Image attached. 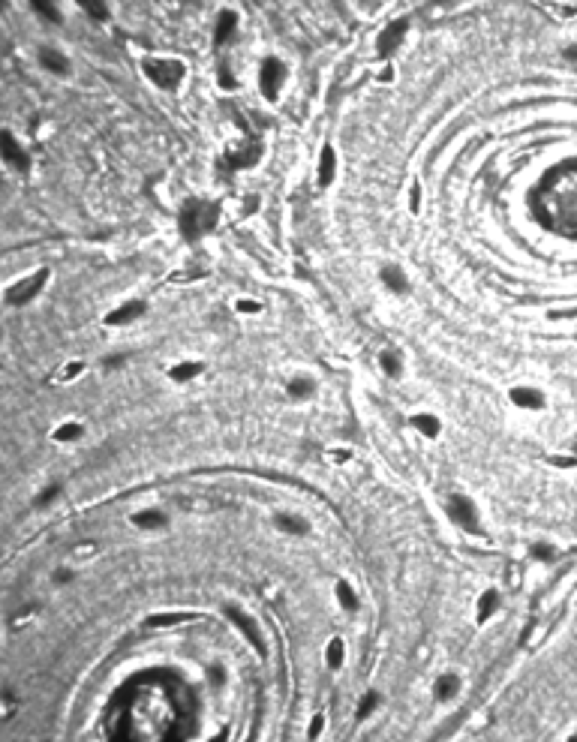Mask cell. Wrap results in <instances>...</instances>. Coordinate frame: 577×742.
<instances>
[{
	"mask_svg": "<svg viewBox=\"0 0 577 742\" xmlns=\"http://www.w3.org/2000/svg\"><path fill=\"white\" fill-rule=\"evenodd\" d=\"M217 220H220V208L214 202H202V198H189V202L180 208V217H178V226H180V235L187 240H196L208 231L217 229Z\"/></svg>",
	"mask_w": 577,
	"mask_h": 742,
	"instance_id": "6da1fadb",
	"label": "cell"
},
{
	"mask_svg": "<svg viewBox=\"0 0 577 742\" xmlns=\"http://www.w3.org/2000/svg\"><path fill=\"white\" fill-rule=\"evenodd\" d=\"M142 70H144V75H148V79L157 84V88H162V91L178 88L180 79H184V73H187L180 60H144Z\"/></svg>",
	"mask_w": 577,
	"mask_h": 742,
	"instance_id": "7a4b0ae2",
	"label": "cell"
},
{
	"mask_svg": "<svg viewBox=\"0 0 577 742\" xmlns=\"http://www.w3.org/2000/svg\"><path fill=\"white\" fill-rule=\"evenodd\" d=\"M48 283V267H42V271H37L33 277L28 280H21V283H15V286L6 292V301H10L12 307H21V304H28V301H33L42 292V286Z\"/></svg>",
	"mask_w": 577,
	"mask_h": 742,
	"instance_id": "3957f363",
	"label": "cell"
},
{
	"mask_svg": "<svg viewBox=\"0 0 577 742\" xmlns=\"http://www.w3.org/2000/svg\"><path fill=\"white\" fill-rule=\"evenodd\" d=\"M448 517H451L454 523L460 526V529H466V532H481V526H478V511H475V505H472V499L466 496H451L448 499Z\"/></svg>",
	"mask_w": 577,
	"mask_h": 742,
	"instance_id": "277c9868",
	"label": "cell"
},
{
	"mask_svg": "<svg viewBox=\"0 0 577 742\" xmlns=\"http://www.w3.org/2000/svg\"><path fill=\"white\" fill-rule=\"evenodd\" d=\"M283 82H286V66H283V60L277 57H268L262 64V73H259V84H262V93L268 99H277L280 97V88H283Z\"/></svg>",
	"mask_w": 577,
	"mask_h": 742,
	"instance_id": "5b68a950",
	"label": "cell"
},
{
	"mask_svg": "<svg viewBox=\"0 0 577 742\" xmlns=\"http://www.w3.org/2000/svg\"><path fill=\"white\" fill-rule=\"evenodd\" d=\"M0 153H3V162H6L10 169H15V171H28L30 160H28V153H24L21 144L15 142V135L10 133V129H3V133H0Z\"/></svg>",
	"mask_w": 577,
	"mask_h": 742,
	"instance_id": "8992f818",
	"label": "cell"
},
{
	"mask_svg": "<svg viewBox=\"0 0 577 742\" xmlns=\"http://www.w3.org/2000/svg\"><path fill=\"white\" fill-rule=\"evenodd\" d=\"M409 33V19H397V21H391L388 28H385L382 33H379V39H376V48H379V55H391V51H397V46L403 42V37Z\"/></svg>",
	"mask_w": 577,
	"mask_h": 742,
	"instance_id": "52a82bcc",
	"label": "cell"
},
{
	"mask_svg": "<svg viewBox=\"0 0 577 742\" xmlns=\"http://www.w3.org/2000/svg\"><path fill=\"white\" fill-rule=\"evenodd\" d=\"M226 616H229L231 622H235V625L240 628V631H244V637H247L249 643H253V649H256V652H259V655L268 652V649H265V640H262L259 625H256V622H253V619H249L247 613H240L238 607H226Z\"/></svg>",
	"mask_w": 577,
	"mask_h": 742,
	"instance_id": "ba28073f",
	"label": "cell"
},
{
	"mask_svg": "<svg viewBox=\"0 0 577 742\" xmlns=\"http://www.w3.org/2000/svg\"><path fill=\"white\" fill-rule=\"evenodd\" d=\"M238 33V12L235 10H223L217 15V30H214V46H226L235 39Z\"/></svg>",
	"mask_w": 577,
	"mask_h": 742,
	"instance_id": "9c48e42d",
	"label": "cell"
},
{
	"mask_svg": "<svg viewBox=\"0 0 577 742\" xmlns=\"http://www.w3.org/2000/svg\"><path fill=\"white\" fill-rule=\"evenodd\" d=\"M511 403L514 406H520V409H541L545 406V394L538 391V388H529V385H518V388H511Z\"/></svg>",
	"mask_w": 577,
	"mask_h": 742,
	"instance_id": "30bf717a",
	"label": "cell"
},
{
	"mask_svg": "<svg viewBox=\"0 0 577 742\" xmlns=\"http://www.w3.org/2000/svg\"><path fill=\"white\" fill-rule=\"evenodd\" d=\"M144 310H148L144 307V301H130V304L111 310V313L106 316V325H130V322H135V318L144 316Z\"/></svg>",
	"mask_w": 577,
	"mask_h": 742,
	"instance_id": "8fae6325",
	"label": "cell"
},
{
	"mask_svg": "<svg viewBox=\"0 0 577 742\" xmlns=\"http://www.w3.org/2000/svg\"><path fill=\"white\" fill-rule=\"evenodd\" d=\"M262 157V148L256 142H247V148H238V151H229L226 153V162L231 169H247V166H253L256 160Z\"/></svg>",
	"mask_w": 577,
	"mask_h": 742,
	"instance_id": "7c38bea8",
	"label": "cell"
},
{
	"mask_svg": "<svg viewBox=\"0 0 577 742\" xmlns=\"http://www.w3.org/2000/svg\"><path fill=\"white\" fill-rule=\"evenodd\" d=\"M334 175H337V157H334L331 144H325L322 157H319V187H331Z\"/></svg>",
	"mask_w": 577,
	"mask_h": 742,
	"instance_id": "4fadbf2b",
	"label": "cell"
},
{
	"mask_svg": "<svg viewBox=\"0 0 577 742\" xmlns=\"http://www.w3.org/2000/svg\"><path fill=\"white\" fill-rule=\"evenodd\" d=\"M433 692H436L439 701H454V697L460 694V676L457 673H442V676L436 679Z\"/></svg>",
	"mask_w": 577,
	"mask_h": 742,
	"instance_id": "5bb4252c",
	"label": "cell"
},
{
	"mask_svg": "<svg viewBox=\"0 0 577 742\" xmlns=\"http://www.w3.org/2000/svg\"><path fill=\"white\" fill-rule=\"evenodd\" d=\"M39 64L46 66L48 73H55V75H66V73H70V60L60 55V51H55V48H42L39 51Z\"/></svg>",
	"mask_w": 577,
	"mask_h": 742,
	"instance_id": "9a60e30c",
	"label": "cell"
},
{
	"mask_svg": "<svg viewBox=\"0 0 577 742\" xmlns=\"http://www.w3.org/2000/svg\"><path fill=\"white\" fill-rule=\"evenodd\" d=\"M379 277H382V283H385V286H388L391 292H397V295H403V292L409 289V283H406V277H403V271H400L397 265H385Z\"/></svg>",
	"mask_w": 577,
	"mask_h": 742,
	"instance_id": "2e32d148",
	"label": "cell"
},
{
	"mask_svg": "<svg viewBox=\"0 0 577 742\" xmlns=\"http://www.w3.org/2000/svg\"><path fill=\"white\" fill-rule=\"evenodd\" d=\"M496 610H499V592H496V589H487V592L478 598V610H475L478 622H487V619L493 616Z\"/></svg>",
	"mask_w": 577,
	"mask_h": 742,
	"instance_id": "e0dca14e",
	"label": "cell"
},
{
	"mask_svg": "<svg viewBox=\"0 0 577 742\" xmlns=\"http://www.w3.org/2000/svg\"><path fill=\"white\" fill-rule=\"evenodd\" d=\"M412 427H415L421 436H427V439H436V436H439V430H442L439 418L427 415V412H421V415H412Z\"/></svg>",
	"mask_w": 577,
	"mask_h": 742,
	"instance_id": "ac0fdd59",
	"label": "cell"
},
{
	"mask_svg": "<svg viewBox=\"0 0 577 742\" xmlns=\"http://www.w3.org/2000/svg\"><path fill=\"white\" fill-rule=\"evenodd\" d=\"M133 523L139 526V529H162V526L169 523V517L162 511H139V514H133Z\"/></svg>",
	"mask_w": 577,
	"mask_h": 742,
	"instance_id": "d6986e66",
	"label": "cell"
},
{
	"mask_svg": "<svg viewBox=\"0 0 577 742\" xmlns=\"http://www.w3.org/2000/svg\"><path fill=\"white\" fill-rule=\"evenodd\" d=\"M274 523H277V529H280V532H289V535H307V523L301 520V517H295V514H277V517H274Z\"/></svg>",
	"mask_w": 577,
	"mask_h": 742,
	"instance_id": "ffe728a7",
	"label": "cell"
},
{
	"mask_svg": "<svg viewBox=\"0 0 577 742\" xmlns=\"http://www.w3.org/2000/svg\"><path fill=\"white\" fill-rule=\"evenodd\" d=\"M202 370H205V367L199 364V361H184V364H175V367H171V370H169V376L175 379V382H189V379H196V376L202 373Z\"/></svg>",
	"mask_w": 577,
	"mask_h": 742,
	"instance_id": "44dd1931",
	"label": "cell"
},
{
	"mask_svg": "<svg viewBox=\"0 0 577 742\" xmlns=\"http://www.w3.org/2000/svg\"><path fill=\"white\" fill-rule=\"evenodd\" d=\"M379 367L385 370V376H391V379H397L400 373H403V364H400V355L397 352H382V355H379Z\"/></svg>",
	"mask_w": 577,
	"mask_h": 742,
	"instance_id": "7402d4cb",
	"label": "cell"
},
{
	"mask_svg": "<svg viewBox=\"0 0 577 742\" xmlns=\"http://www.w3.org/2000/svg\"><path fill=\"white\" fill-rule=\"evenodd\" d=\"M529 556H532V559H538V562H545V565H550V562H556L559 550H556L554 544H545V541H538V544H532V547H529Z\"/></svg>",
	"mask_w": 577,
	"mask_h": 742,
	"instance_id": "603a6c76",
	"label": "cell"
},
{
	"mask_svg": "<svg viewBox=\"0 0 577 742\" xmlns=\"http://www.w3.org/2000/svg\"><path fill=\"white\" fill-rule=\"evenodd\" d=\"M337 598L343 604V610H349V613H355L358 610V598H355V592H352V586L346 580H337Z\"/></svg>",
	"mask_w": 577,
	"mask_h": 742,
	"instance_id": "cb8c5ba5",
	"label": "cell"
},
{
	"mask_svg": "<svg viewBox=\"0 0 577 742\" xmlns=\"http://www.w3.org/2000/svg\"><path fill=\"white\" fill-rule=\"evenodd\" d=\"M313 391L316 385L310 379H292L289 382V397H295V400H307V397H313Z\"/></svg>",
	"mask_w": 577,
	"mask_h": 742,
	"instance_id": "d4e9b609",
	"label": "cell"
},
{
	"mask_svg": "<svg viewBox=\"0 0 577 742\" xmlns=\"http://www.w3.org/2000/svg\"><path fill=\"white\" fill-rule=\"evenodd\" d=\"M343 655H346V649H343V640H331L328 643V652H325V661H328L331 670H337L340 664H343Z\"/></svg>",
	"mask_w": 577,
	"mask_h": 742,
	"instance_id": "484cf974",
	"label": "cell"
},
{
	"mask_svg": "<svg viewBox=\"0 0 577 742\" xmlns=\"http://www.w3.org/2000/svg\"><path fill=\"white\" fill-rule=\"evenodd\" d=\"M84 433V427L82 424H60L57 430H55V439L57 442H75V439H79Z\"/></svg>",
	"mask_w": 577,
	"mask_h": 742,
	"instance_id": "4316f807",
	"label": "cell"
},
{
	"mask_svg": "<svg viewBox=\"0 0 577 742\" xmlns=\"http://www.w3.org/2000/svg\"><path fill=\"white\" fill-rule=\"evenodd\" d=\"M82 10L88 12L93 21H106L108 19V6L100 3V0H97V3H93V0H82Z\"/></svg>",
	"mask_w": 577,
	"mask_h": 742,
	"instance_id": "83f0119b",
	"label": "cell"
},
{
	"mask_svg": "<svg viewBox=\"0 0 577 742\" xmlns=\"http://www.w3.org/2000/svg\"><path fill=\"white\" fill-rule=\"evenodd\" d=\"M33 10H37L42 19L51 21V24H60V12L55 10V3H46V0H33Z\"/></svg>",
	"mask_w": 577,
	"mask_h": 742,
	"instance_id": "f1b7e54d",
	"label": "cell"
},
{
	"mask_svg": "<svg viewBox=\"0 0 577 742\" xmlns=\"http://www.w3.org/2000/svg\"><path fill=\"white\" fill-rule=\"evenodd\" d=\"M189 613H171V616H151L148 625L151 628H162V625H175V622H189Z\"/></svg>",
	"mask_w": 577,
	"mask_h": 742,
	"instance_id": "f546056e",
	"label": "cell"
},
{
	"mask_svg": "<svg viewBox=\"0 0 577 742\" xmlns=\"http://www.w3.org/2000/svg\"><path fill=\"white\" fill-rule=\"evenodd\" d=\"M379 706V694L376 692H367L364 694V701H361V706H358V719L364 721V719H370V712H373Z\"/></svg>",
	"mask_w": 577,
	"mask_h": 742,
	"instance_id": "4dcf8cb0",
	"label": "cell"
},
{
	"mask_svg": "<svg viewBox=\"0 0 577 742\" xmlns=\"http://www.w3.org/2000/svg\"><path fill=\"white\" fill-rule=\"evenodd\" d=\"M57 493H60V484H51V487H46V490H42V493L37 496V502H33V505H37V508H46L48 502H55Z\"/></svg>",
	"mask_w": 577,
	"mask_h": 742,
	"instance_id": "1f68e13d",
	"label": "cell"
},
{
	"mask_svg": "<svg viewBox=\"0 0 577 742\" xmlns=\"http://www.w3.org/2000/svg\"><path fill=\"white\" fill-rule=\"evenodd\" d=\"M409 208H412V213L421 211V187L418 184H412V189H409Z\"/></svg>",
	"mask_w": 577,
	"mask_h": 742,
	"instance_id": "d6a6232c",
	"label": "cell"
},
{
	"mask_svg": "<svg viewBox=\"0 0 577 742\" xmlns=\"http://www.w3.org/2000/svg\"><path fill=\"white\" fill-rule=\"evenodd\" d=\"M322 721H325L322 715H316V719H313V724H310V730H307V736H310V739H316L319 733H322Z\"/></svg>",
	"mask_w": 577,
	"mask_h": 742,
	"instance_id": "836d02e7",
	"label": "cell"
},
{
	"mask_svg": "<svg viewBox=\"0 0 577 742\" xmlns=\"http://www.w3.org/2000/svg\"><path fill=\"white\" fill-rule=\"evenodd\" d=\"M238 310L240 313H259V304H256V301H238Z\"/></svg>",
	"mask_w": 577,
	"mask_h": 742,
	"instance_id": "e575fe53",
	"label": "cell"
},
{
	"mask_svg": "<svg viewBox=\"0 0 577 742\" xmlns=\"http://www.w3.org/2000/svg\"><path fill=\"white\" fill-rule=\"evenodd\" d=\"M55 580H57L60 586L70 583V580H73V571H70V568H57V571H55Z\"/></svg>",
	"mask_w": 577,
	"mask_h": 742,
	"instance_id": "d590c367",
	"label": "cell"
},
{
	"mask_svg": "<svg viewBox=\"0 0 577 742\" xmlns=\"http://www.w3.org/2000/svg\"><path fill=\"white\" fill-rule=\"evenodd\" d=\"M82 370H84V364H70V367L64 370V379H73V376H79Z\"/></svg>",
	"mask_w": 577,
	"mask_h": 742,
	"instance_id": "8d00e7d4",
	"label": "cell"
},
{
	"mask_svg": "<svg viewBox=\"0 0 577 742\" xmlns=\"http://www.w3.org/2000/svg\"><path fill=\"white\" fill-rule=\"evenodd\" d=\"M220 84H223V88H235V79H231V75L223 70V73H220Z\"/></svg>",
	"mask_w": 577,
	"mask_h": 742,
	"instance_id": "74e56055",
	"label": "cell"
},
{
	"mask_svg": "<svg viewBox=\"0 0 577 742\" xmlns=\"http://www.w3.org/2000/svg\"><path fill=\"white\" fill-rule=\"evenodd\" d=\"M120 364H124V358H120V355H111V358L106 361V370H117Z\"/></svg>",
	"mask_w": 577,
	"mask_h": 742,
	"instance_id": "f35d334b",
	"label": "cell"
},
{
	"mask_svg": "<svg viewBox=\"0 0 577 742\" xmlns=\"http://www.w3.org/2000/svg\"><path fill=\"white\" fill-rule=\"evenodd\" d=\"M562 55H565V60H577V46H568Z\"/></svg>",
	"mask_w": 577,
	"mask_h": 742,
	"instance_id": "ab89813d",
	"label": "cell"
},
{
	"mask_svg": "<svg viewBox=\"0 0 577 742\" xmlns=\"http://www.w3.org/2000/svg\"><path fill=\"white\" fill-rule=\"evenodd\" d=\"M331 460H337V463L349 460V451H334V454H331Z\"/></svg>",
	"mask_w": 577,
	"mask_h": 742,
	"instance_id": "60d3db41",
	"label": "cell"
},
{
	"mask_svg": "<svg viewBox=\"0 0 577 742\" xmlns=\"http://www.w3.org/2000/svg\"><path fill=\"white\" fill-rule=\"evenodd\" d=\"M211 683H223V670H220V667H214V670H211Z\"/></svg>",
	"mask_w": 577,
	"mask_h": 742,
	"instance_id": "b9f144b4",
	"label": "cell"
},
{
	"mask_svg": "<svg viewBox=\"0 0 577 742\" xmlns=\"http://www.w3.org/2000/svg\"><path fill=\"white\" fill-rule=\"evenodd\" d=\"M574 454H577V445H574Z\"/></svg>",
	"mask_w": 577,
	"mask_h": 742,
	"instance_id": "7bdbcfd3",
	"label": "cell"
}]
</instances>
